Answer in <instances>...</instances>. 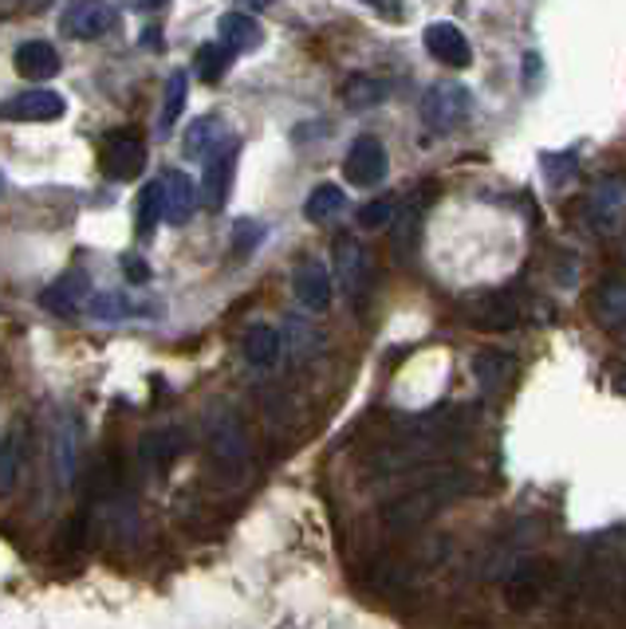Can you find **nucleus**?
<instances>
[{
    "label": "nucleus",
    "instance_id": "2f4dec72",
    "mask_svg": "<svg viewBox=\"0 0 626 629\" xmlns=\"http://www.w3.org/2000/svg\"><path fill=\"white\" fill-rule=\"evenodd\" d=\"M225 71H229V52L221 43H205L198 52V75L205 79V83H218Z\"/></svg>",
    "mask_w": 626,
    "mask_h": 629
},
{
    "label": "nucleus",
    "instance_id": "a19ab883",
    "mask_svg": "<svg viewBox=\"0 0 626 629\" xmlns=\"http://www.w3.org/2000/svg\"><path fill=\"white\" fill-rule=\"evenodd\" d=\"M623 346H626V335H623Z\"/></svg>",
    "mask_w": 626,
    "mask_h": 629
},
{
    "label": "nucleus",
    "instance_id": "2eb2a0df",
    "mask_svg": "<svg viewBox=\"0 0 626 629\" xmlns=\"http://www.w3.org/2000/svg\"><path fill=\"white\" fill-rule=\"evenodd\" d=\"M91 280L83 276V272H63L60 280H52V284L40 292V307L52 311V315H75L83 303L91 300Z\"/></svg>",
    "mask_w": 626,
    "mask_h": 629
},
{
    "label": "nucleus",
    "instance_id": "4468645a",
    "mask_svg": "<svg viewBox=\"0 0 626 629\" xmlns=\"http://www.w3.org/2000/svg\"><path fill=\"white\" fill-rule=\"evenodd\" d=\"M426 52L434 55V60L450 63V68H470L473 60L470 40H465V32L453 24V20H434V24L426 28Z\"/></svg>",
    "mask_w": 626,
    "mask_h": 629
},
{
    "label": "nucleus",
    "instance_id": "f8f14e48",
    "mask_svg": "<svg viewBox=\"0 0 626 629\" xmlns=\"http://www.w3.org/2000/svg\"><path fill=\"white\" fill-rule=\"evenodd\" d=\"M158 185H162V213L170 224H185L193 216V209H198V197H201V185L193 182L190 173L182 170H165L162 177H158Z\"/></svg>",
    "mask_w": 626,
    "mask_h": 629
},
{
    "label": "nucleus",
    "instance_id": "c9c22d12",
    "mask_svg": "<svg viewBox=\"0 0 626 629\" xmlns=\"http://www.w3.org/2000/svg\"><path fill=\"white\" fill-rule=\"evenodd\" d=\"M83 527H88V519H83V516H75V519L68 524V531H63V547H68V551L83 547Z\"/></svg>",
    "mask_w": 626,
    "mask_h": 629
},
{
    "label": "nucleus",
    "instance_id": "a211bd4d",
    "mask_svg": "<svg viewBox=\"0 0 626 629\" xmlns=\"http://www.w3.org/2000/svg\"><path fill=\"white\" fill-rule=\"evenodd\" d=\"M12 60H17V71L28 83H48V79L60 75V63H63L60 52H55L48 40H24Z\"/></svg>",
    "mask_w": 626,
    "mask_h": 629
},
{
    "label": "nucleus",
    "instance_id": "dca6fc26",
    "mask_svg": "<svg viewBox=\"0 0 626 629\" xmlns=\"http://www.w3.org/2000/svg\"><path fill=\"white\" fill-rule=\"evenodd\" d=\"M79 448H83V425L75 414H63L55 425V480L71 488L79 476Z\"/></svg>",
    "mask_w": 626,
    "mask_h": 629
},
{
    "label": "nucleus",
    "instance_id": "473e14b6",
    "mask_svg": "<svg viewBox=\"0 0 626 629\" xmlns=\"http://www.w3.org/2000/svg\"><path fill=\"white\" fill-rule=\"evenodd\" d=\"M394 213H398L394 197H374V201H366V205L359 209V224H363V229H391Z\"/></svg>",
    "mask_w": 626,
    "mask_h": 629
},
{
    "label": "nucleus",
    "instance_id": "393cba45",
    "mask_svg": "<svg viewBox=\"0 0 626 629\" xmlns=\"http://www.w3.org/2000/svg\"><path fill=\"white\" fill-rule=\"evenodd\" d=\"M508 374H513V363L508 354L501 351H477L473 354V378L485 394H501L508 386Z\"/></svg>",
    "mask_w": 626,
    "mask_h": 629
},
{
    "label": "nucleus",
    "instance_id": "423d86ee",
    "mask_svg": "<svg viewBox=\"0 0 626 629\" xmlns=\"http://www.w3.org/2000/svg\"><path fill=\"white\" fill-rule=\"evenodd\" d=\"M386 173H391V154L386 146L374 134H363V139L351 142L347 158H343V177L359 190H374V185L386 182Z\"/></svg>",
    "mask_w": 626,
    "mask_h": 629
},
{
    "label": "nucleus",
    "instance_id": "9d476101",
    "mask_svg": "<svg viewBox=\"0 0 626 629\" xmlns=\"http://www.w3.org/2000/svg\"><path fill=\"white\" fill-rule=\"evenodd\" d=\"M548 578H552V567L544 559L516 562L505 578V602L513 606V610H532V606L544 598V590H548Z\"/></svg>",
    "mask_w": 626,
    "mask_h": 629
},
{
    "label": "nucleus",
    "instance_id": "cd10ccee",
    "mask_svg": "<svg viewBox=\"0 0 626 629\" xmlns=\"http://www.w3.org/2000/svg\"><path fill=\"white\" fill-rule=\"evenodd\" d=\"M225 139H229V134L221 130V119L205 114V119H198L190 130H185V154H190V158H201V162H205L209 150L221 146Z\"/></svg>",
    "mask_w": 626,
    "mask_h": 629
},
{
    "label": "nucleus",
    "instance_id": "f03ea898",
    "mask_svg": "<svg viewBox=\"0 0 626 629\" xmlns=\"http://www.w3.org/2000/svg\"><path fill=\"white\" fill-rule=\"evenodd\" d=\"M335 280H340L343 292H347L351 307L363 315L366 300H371V292H374V272H371L366 248L359 241H351V236H343V241L335 244Z\"/></svg>",
    "mask_w": 626,
    "mask_h": 629
},
{
    "label": "nucleus",
    "instance_id": "412c9836",
    "mask_svg": "<svg viewBox=\"0 0 626 629\" xmlns=\"http://www.w3.org/2000/svg\"><path fill=\"white\" fill-rule=\"evenodd\" d=\"M264 40L261 24H256L249 12H225L218 24V43L225 48L229 55H241V52H253L256 43Z\"/></svg>",
    "mask_w": 626,
    "mask_h": 629
},
{
    "label": "nucleus",
    "instance_id": "b1692460",
    "mask_svg": "<svg viewBox=\"0 0 626 629\" xmlns=\"http://www.w3.org/2000/svg\"><path fill=\"white\" fill-rule=\"evenodd\" d=\"M592 311L595 323H603V327H626V280H610V284L595 287Z\"/></svg>",
    "mask_w": 626,
    "mask_h": 629
},
{
    "label": "nucleus",
    "instance_id": "aec40b11",
    "mask_svg": "<svg viewBox=\"0 0 626 629\" xmlns=\"http://www.w3.org/2000/svg\"><path fill=\"white\" fill-rule=\"evenodd\" d=\"M280 351H284V343H280V331L269 327V323H256V327L244 331L241 354H244V363L256 366V371H272V366L280 363Z\"/></svg>",
    "mask_w": 626,
    "mask_h": 629
},
{
    "label": "nucleus",
    "instance_id": "72a5a7b5",
    "mask_svg": "<svg viewBox=\"0 0 626 629\" xmlns=\"http://www.w3.org/2000/svg\"><path fill=\"white\" fill-rule=\"evenodd\" d=\"M264 241V224H256V221H236L233 224V248H236V256H253L256 252V244Z\"/></svg>",
    "mask_w": 626,
    "mask_h": 629
},
{
    "label": "nucleus",
    "instance_id": "4c0bfd02",
    "mask_svg": "<svg viewBox=\"0 0 626 629\" xmlns=\"http://www.w3.org/2000/svg\"><path fill=\"white\" fill-rule=\"evenodd\" d=\"M287 335H300V343H296V351H300V354H307V351H312V346H315V335H312V331H307L300 319L287 323Z\"/></svg>",
    "mask_w": 626,
    "mask_h": 629
},
{
    "label": "nucleus",
    "instance_id": "f704fd0d",
    "mask_svg": "<svg viewBox=\"0 0 626 629\" xmlns=\"http://www.w3.org/2000/svg\"><path fill=\"white\" fill-rule=\"evenodd\" d=\"M119 264H122V276L131 280V284H147V280H150V267H147V260H142V256H122Z\"/></svg>",
    "mask_w": 626,
    "mask_h": 629
},
{
    "label": "nucleus",
    "instance_id": "39448f33",
    "mask_svg": "<svg viewBox=\"0 0 626 629\" xmlns=\"http://www.w3.org/2000/svg\"><path fill=\"white\" fill-rule=\"evenodd\" d=\"M583 221L599 236H615L626 224V182L623 177H607L599 182L587 201H583Z\"/></svg>",
    "mask_w": 626,
    "mask_h": 629
},
{
    "label": "nucleus",
    "instance_id": "ddd939ff",
    "mask_svg": "<svg viewBox=\"0 0 626 629\" xmlns=\"http://www.w3.org/2000/svg\"><path fill=\"white\" fill-rule=\"evenodd\" d=\"M470 323L477 331H488V335H505V331H513L521 323V303L508 292H488L473 303Z\"/></svg>",
    "mask_w": 626,
    "mask_h": 629
},
{
    "label": "nucleus",
    "instance_id": "58836bf2",
    "mask_svg": "<svg viewBox=\"0 0 626 629\" xmlns=\"http://www.w3.org/2000/svg\"><path fill=\"white\" fill-rule=\"evenodd\" d=\"M4 190H9V177H4V170H0V197H4Z\"/></svg>",
    "mask_w": 626,
    "mask_h": 629
},
{
    "label": "nucleus",
    "instance_id": "6ab92c4d",
    "mask_svg": "<svg viewBox=\"0 0 626 629\" xmlns=\"http://www.w3.org/2000/svg\"><path fill=\"white\" fill-rule=\"evenodd\" d=\"M88 315L103 323H122V319H139V315H158L154 303H139L122 292H99L88 300Z\"/></svg>",
    "mask_w": 626,
    "mask_h": 629
},
{
    "label": "nucleus",
    "instance_id": "7c9ffc66",
    "mask_svg": "<svg viewBox=\"0 0 626 629\" xmlns=\"http://www.w3.org/2000/svg\"><path fill=\"white\" fill-rule=\"evenodd\" d=\"M158 221H165L162 213V185H147L139 197V236H150L158 229Z\"/></svg>",
    "mask_w": 626,
    "mask_h": 629
},
{
    "label": "nucleus",
    "instance_id": "f3484780",
    "mask_svg": "<svg viewBox=\"0 0 626 629\" xmlns=\"http://www.w3.org/2000/svg\"><path fill=\"white\" fill-rule=\"evenodd\" d=\"M292 287H296V300L304 303L307 311H327L331 307V292H335V280H331L327 264L320 260H304L292 276Z\"/></svg>",
    "mask_w": 626,
    "mask_h": 629
},
{
    "label": "nucleus",
    "instance_id": "9b49d317",
    "mask_svg": "<svg viewBox=\"0 0 626 629\" xmlns=\"http://www.w3.org/2000/svg\"><path fill=\"white\" fill-rule=\"evenodd\" d=\"M114 24V9L111 4H91V0H79V4H68V9L60 12V28L63 35H71V40H99V35H107Z\"/></svg>",
    "mask_w": 626,
    "mask_h": 629
},
{
    "label": "nucleus",
    "instance_id": "bb28decb",
    "mask_svg": "<svg viewBox=\"0 0 626 629\" xmlns=\"http://www.w3.org/2000/svg\"><path fill=\"white\" fill-rule=\"evenodd\" d=\"M343 209H347V193L340 190V185H331V182H323V185H315L312 193H307V201H304V216L307 221H331V216H340Z\"/></svg>",
    "mask_w": 626,
    "mask_h": 629
},
{
    "label": "nucleus",
    "instance_id": "c756f323",
    "mask_svg": "<svg viewBox=\"0 0 626 629\" xmlns=\"http://www.w3.org/2000/svg\"><path fill=\"white\" fill-rule=\"evenodd\" d=\"M539 170H544V177H548L552 185H564L572 182V173L579 170V154H575V150H552V154L539 158Z\"/></svg>",
    "mask_w": 626,
    "mask_h": 629
},
{
    "label": "nucleus",
    "instance_id": "20e7f679",
    "mask_svg": "<svg viewBox=\"0 0 626 629\" xmlns=\"http://www.w3.org/2000/svg\"><path fill=\"white\" fill-rule=\"evenodd\" d=\"M209 448H213L218 465L229 468V473L244 468V460H249V429L229 406H218L209 414Z\"/></svg>",
    "mask_w": 626,
    "mask_h": 629
},
{
    "label": "nucleus",
    "instance_id": "e433bc0d",
    "mask_svg": "<svg viewBox=\"0 0 626 629\" xmlns=\"http://www.w3.org/2000/svg\"><path fill=\"white\" fill-rule=\"evenodd\" d=\"M544 75V60H539V52H528L524 55V87H536V79Z\"/></svg>",
    "mask_w": 626,
    "mask_h": 629
},
{
    "label": "nucleus",
    "instance_id": "1a4fd4ad",
    "mask_svg": "<svg viewBox=\"0 0 626 629\" xmlns=\"http://www.w3.org/2000/svg\"><path fill=\"white\" fill-rule=\"evenodd\" d=\"M63 111H68V103H63L60 91L32 87V91H20V95L0 103V122H52Z\"/></svg>",
    "mask_w": 626,
    "mask_h": 629
},
{
    "label": "nucleus",
    "instance_id": "4be33fe9",
    "mask_svg": "<svg viewBox=\"0 0 626 629\" xmlns=\"http://www.w3.org/2000/svg\"><path fill=\"white\" fill-rule=\"evenodd\" d=\"M185 445H190V437H185L182 429H158V433H147V437H142L139 457H142V465L162 468V465H170V460L182 457Z\"/></svg>",
    "mask_w": 626,
    "mask_h": 629
},
{
    "label": "nucleus",
    "instance_id": "c85d7f7f",
    "mask_svg": "<svg viewBox=\"0 0 626 629\" xmlns=\"http://www.w3.org/2000/svg\"><path fill=\"white\" fill-rule=\"evenodd\" d=\"M386 99V83L374 75H351L347 87H343V103L351 106V111H371V106H378Z\"/></svg>",
    "mask_w": 626,
    "mask_h": 629
},
{
    "label": "nucleus",
    "instance_id": "0eeeda50",
    "mask_svg": "<svg viewBox=\"0 0 626 629\" xmlns=\"http://www.w3.org/2000/svg\"><path fill=\"white\" fill-rule=\"evenodd\" d=\"M236 162H241V142H236V139H225L221 146L209 150L205 173H201V201H205L209 209H221L229 201Z\"/></svg>",
    "mask_w": 626,
    "mask_h": 629
},
{
    "label": "nucleus",
    "instance_id": "6e6552de",
    "mask_svg": "<svg viewBox=\"0 0 626 629\" xmlns=\"http://www.w3.org/2000/svg\"><path fill=\"white\" fill-rule=\"evenodd\" d=\"M99 165L111 182H134L142 170H147V142L131 130H119L103 142V154H99Z\"/></svg>",
    "mask_w": 626,
    "mask_h": 629
},
{
    "label": "nucleus",
    "instance_id": "5701e85b",
    "mask_svg": "<svg viewBox=\"0 0 626 629\" xmlns=\"http://www.w3.org/2000/svg\"><path fill=\"white\" fill-rule=\"evenodd\" d=\"M24 440H28V425L17 422L4 440H0V491H12L24 473Z\"/></svg>",
    "mask_w": 626,
    "mask_h": 629
},
{
    "label": "nucleus",
    "instance_id": "a878e982",
    "mask_svg": "<svg viewBox=\"0 0 626 629\" xmlns=\"http://www.w3.org/2000/svg\"><path fill=\"white\" fill-rule=\"evenodd\" d=\"M185 95H190V75L185 71H174V75L165 79V95H162V114H158V134H170L178 126L185 111Z\"/></svg>",
    "mask_w": 626,
    "mask_h": 629
},
{
    "label": "nucleus",
    "instance_id": "7ed1b4c3",
    "mask_svg": "<svg viewBox=\"0 0 626 629\" xmlns=\"http://www.w3.org/2000/svg\"><path fill=\"white\" fill-rule=\"evenodd\" d=\"M470 91L462 83H434L422 95V122H426L434 134H453L470 119Z\"/></svg>",
    "mask_w": 626,
    "mask_h": 629
},
{
    "label": "nucleus",
    "instance_id": "f257e3e1",
    "mask_svg": "<svg viewBox=\"0 0 626 629\" xmlns=\"http://www.w3.org/2000/svg\"><path fill=\"white\" fill-rule=\"evenodd\" d=\"M470 488H473V480L462 473V468H445V473L422 480L414 491H406V496L391 500L383 511H378V516H383V524L391 527V531H398V535L417 531V527L430 524L437 511L450 508V504L457 500V496H465Z\"/></svg>",
    "mask_w": 626,
    "mask_h": 629
},
{
    "label": "nucleus",
    "instance_id": "ea45409f",
    "mask_svg": "<svg viewBox=\"0 0 626 629\" xmlns=\"http://www.w3.org/2000/svg\"><path fill=\"white\" fill-rule=\"evenodd\" d=\"M618 389H623V394H626V374H623V378H618Z\"/></svg>",
    "mask_w": 626,
    "mask_h": 629
}]
</instances>
